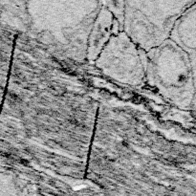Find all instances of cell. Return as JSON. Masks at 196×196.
<instances>
[{
	"label": "cell",
	"mask_w": 196,
	"mask_h": 196,
	"mask_svg": "<svg viewBox=\"0 0 196 196\" xmlns=\"http://www.w3.org/2000/svg\"><path fill=\"white\" fill-rule=\"evenodd\" d=\"M189 5L182 1H127L124 32L147 53L170 39L177 20Z\"/></svg>",
	"instance_id": "cell-1"
},
{
	"label": "cell",
	"mask_w": 196,
	"mask_h": 196,
	"mask_svg": "<svg viewBox=\"0 0 196 196\" xmlns=\"http://www.w3.org/2000/svg\"><path fill=\"white\" fill-rule=\"evenodd\" d=\"M146 81L169 102L187 106L192 98V72L187 53L169 39L146 53Z\"/></svg>",
	"instance_id": "cell-2"
},
{
	"label": "cell",
	"mask_w": 196,
	"mask_h": 196,
	"mask_svg": "<svg viewBox=\"0 0 196 196\" xmlns=\"http://www.w3.org/2000/svg\"><path fill=\"white\" fill-rule=\"evenodd\" d=\"M95 65L104 75L121 83L139 86L146 81V52L124 32L108 41Z\"/></svg>",
	"instance_id": "cell-3"
},
{
	"label": "cell",
	"mask_w": 196,
	"mask_h": 196,
	"mask_svg": "<svg viewBox=\"0 0 196 196\" xmlns=\"http://www.w3.org/2000/svg\"><path fill=\"white\" fill-rule=\"evenodd\" d=\"M103 4V3H102ZM124 32L122 25L104 5L98 11L87 41V58L95 62L114 35Z\"/></svg>",
	"instance_id": "cell-4"
}]
</instances>
